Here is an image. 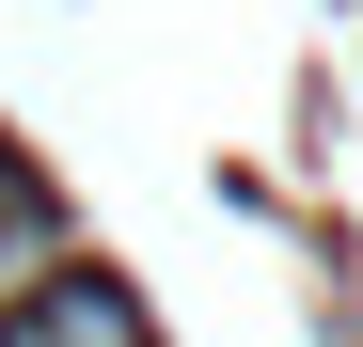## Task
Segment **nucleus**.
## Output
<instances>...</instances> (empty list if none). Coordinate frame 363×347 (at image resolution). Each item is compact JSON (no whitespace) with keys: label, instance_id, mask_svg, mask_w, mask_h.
<instances>
[{"label":"nucleus","instance_id":"obj_1","mask_svg":"<svg viewBox=\"0 0 363 347\" xmlns=\"http://www.w3.org/2000/svg\"><path fill=\"white\" fill-rule=\"evenodd\" d=\"M0 347H143V300L95 284V268H64V284H32V300L0 316Z\"/></svg>","mask_w":363,"mask_h":347},{"label":"nucleus","instance_id":"obj_2","mask_svg":"<svg viewBox=\"0 0 363 347\" xmlns=\"http://www.w3.org/2000/svg\"><path fill=\"white\" fill-rule=\"evenodd\" d=\"M64 268H79V221L48 205V174H16V158H0V316H16L32 284H64Z\"/></svg>","mask_w":363,"mask_h":347}]
</instances>
